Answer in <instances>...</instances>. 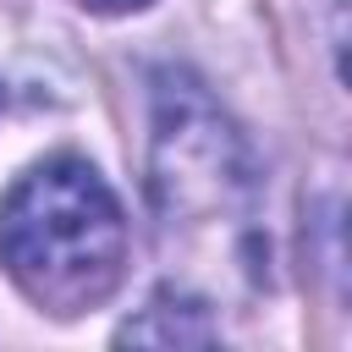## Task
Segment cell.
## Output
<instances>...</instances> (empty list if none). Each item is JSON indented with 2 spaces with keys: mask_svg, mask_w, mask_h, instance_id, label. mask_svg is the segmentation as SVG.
<instances>
[{
  "mask_svg": "<svg viewBox=\"0 0 352 352\" xmlns=\"http://www.w3.org/2000/svg\"><path fill=\"white\" fill-rule=\"evenodd\" d=\"M148 187L160 214V248L182 286L214 308L226 286H264V214L258 165L242 132L192 77H160L154 88V154Z\"/></svg>",
  "mask_w": 352,
  "mask_h": 352,
  "instance_id": "obj_1",
  "label": "cell"
},
{
  "mask_svg": "<svg viewBox=\"0 0 352 352\" xmlns=\"http://www.w3.org/2000/svg\"><path fill=\"white\" fill-rule=\"evenodd\" d=\"M0 264L44 314L99 308L126 264V220L104 176L55 154L0 198Z\"/></svg>",
  "mask_w": 352,
  "mask_h": 352,
  "instance_id": "obj_2",
  "label": "cell"
},
{
  "mask_svg": "<svg viewBox=\"0 0 352 352\" xmlns=\"http://www.w3.org/2000/svg\"><path fill=\"white\" fill-rule=\"evenodd\" d=\"M116 341H138V346H214L220 324L209 319V302L198 292L176 286V292H160L138 319H126Z\"/></svg>",
  "mask_w": 352,
  "mask_h": 352,
  "instance_id": "obj_3",
  "label": "cell"
},
{
  "mask_svg": "<svg viewBox=\"0 0 352 352\" xmlns=\"http://www.w3.org/2000/svg\"><path fill=\"white\" fill-rule=\"evenodd\" d=\"M88 11H104V16H121V11H138V6H148V0H82Z\"/></svg>",
  "mask_w": 352,
  "mask_h": 352,
  "instance_id": "obj_4",
  "label": "cell"
}]
</instances>
